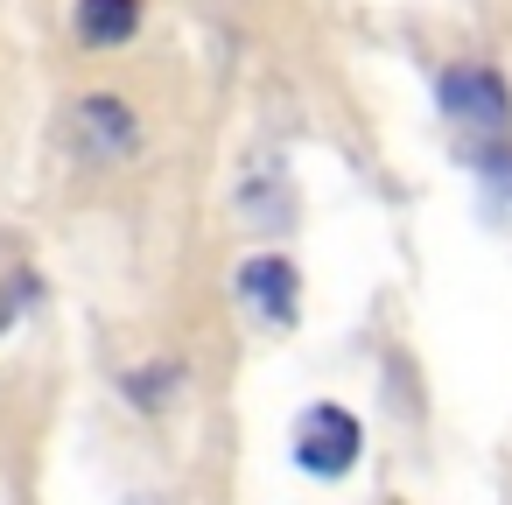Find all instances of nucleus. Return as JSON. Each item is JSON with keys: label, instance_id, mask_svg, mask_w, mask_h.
Instances as JSON below:
<instances>
[{"label": "nucleus", "instance_id": "nucleus-1", "mask_svg": "<svg viewBox=\"0 0 512 505\" xmlns=\"http://www.w3.org/2000/svg\"><path fill=\"white\" fill-rule=\"evenodd\" d=\"M288 456H295L302 477H316V484H344V477L365 463V421H358L344 400H316V407L295 414V428H288Z\"/></svg>", "mask_w": 512, "mask_h": 505}, {"label": "nucleus", "instance_id": "nucleus-2", "mask_svg": "<svg viewBox=\"0 0 512 505\" xmlns=\"http://www.w3.org/2000/svg\"><path fill=\"white\" fill-rule=\"evenodd\" d=\"M435 106L449 127L477 134V141H505L512 134V85L491 64H449L435 78Z\"/></svg>", "mask_w": 512, "mask_h": 505}, {"label": "nucleus", "instance_id": "nucleus-3", "mask_svg": "<svg viewBox=\"0 0 512 505\" xmlns=\"http://www.w3.org/2000/svg\"><path fill=\"white\" fill-rule=\"evenodd\" d=\"M71 141H78L85 162H106V169L134 162L141 155V113H134V99L127 92H85L71 106Z\"/></svg>", "mask_w": 512, "mask_h": 505}, {"label": "nucleus", "instance_id": "nucleus-4", "mask_svg": "<svg viewBox=\"0 0 512 505\" xmlns=\"http://www.w3.org/2000/svg\"><path fill=\"white\" fill-rule=\"evenodd\" d=\"M232 295L239 309L260 323V330H295L302 323V274L288 253H253L239 274H232Z\"/></svg>", "mask_w": 512, "mask_h": 505}, {"label": "nucleus", "instance_id": "nucleus-5", "mask_svg": "<svg viewBox=\"0 0 512 505\" xmlns=\"http://www.w3.org/2000/svg\"><path fill=\"white\" fill-rule=\"evenodd\" d=\"M141 22H148V0H71V36L92 57L127 50L141 36Z\"/></svg>", "mask_w": 512, "mask_h": 505}, {"label": "nucleus", "instance_id": "nucleus-6", "mask_svg": "<svg viewBox=\"0 0 512 505\" xmlns=\"http://www.w3.org/2000/svg\"><path fill=\"white\" fill-rule=\"evenodd\" d=\"M176 386H183V365H127L120 372V400L134 407V414H162V407H176Z\"/></svg>", "mask_w": 512, "mask_h": 505}, {"label": "nucleus", "instance_id": "nucleus-7", "mask_svg": "<svg viewBox=\"0 0 512 505\" xmlns=\"http://www.w3.org/2000/svg\"><path fill=\"white\" fill-rule=\"evenodd\" d=\"M470 169H477L491 190L512 197V141H470Z\"/></svg>", "mask_w": 512, "mask_h": 505}]
</instances>
